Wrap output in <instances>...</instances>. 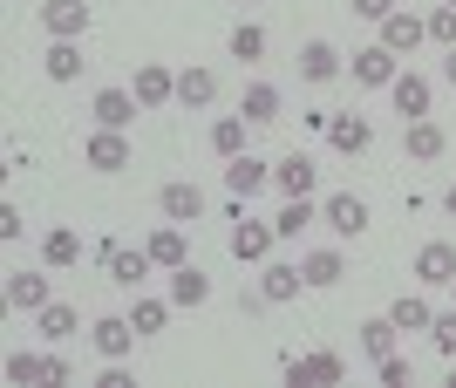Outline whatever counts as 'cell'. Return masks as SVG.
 Returning <instances> with one entry per match:
<instances>
[{
  "label": "cell",
  "instance_id": "6da1fadb",
  "mask_svg": "<svg viewBox=\"0 0 456 388\" xmlns=\"http://www.w3.org/2000/svg\"><path fill=\"white\" fill-rule=\"evenodd\" d=\"M7 382L14 388H35V382H55V388H69L76 382V368H69V361H61V354H7Z\"/></svg>",
  "mask_w": 456,
  "mask_h": 388
},
{
  "label": "cell",
  "instance_id": "7a4b0ae2",
  "mask_svg": "<svg viewBox=\"0 0 456 388\" xmlns=\"http://www.w3.org/2000/svg\"><path fill=\"white\" fill-rule=\"evenodd\" d=\"M273 246H280L273 218H239V225H232V259H239V266H266Z\"/></svg>",
  "mask_w": 456,
  "mask_h": 388
},
{
  "label": "cell",
  "instance_id": "3957f363",
  "mask_svg": "<svg viewBox=\"0 0 456 388\" xmlns=\"http://www.w3.org/2000/svg\"><path fill=\"white\" fill-rule=\"evenodd\" d=\"M347 76L362 82V89H388V82L402 76V55H395V48H381V41H368V48H354Z\"/></svg>",
  "mask_w": 456,
  "mask_h": 388
},
{
  "label": "cell",
  "instance_id": "277c9868",
  "mask_svg": "<svg viewBox=\"0 0 456 388\" xmlns=\"http://www.w3.org/2000/svg\"><path fill=\"white\" fill-rule=\"evenodd\" d=\"M89 341H95V354H102V361H130V348L143 341V334H136L130 313H102V320L89 327Z\"/></svg>",
  "mask_w": 456,
  "mask_h": 388
},
{
  "label": "cell",
  "instance_id": "5b68a950",
  "mask_svg": "<svg viewBox=\"0 0 456 388\" xmlns=\"http://www.w3.org/2000/svg\"><path fill=\"white\" fill-rule=\"evenodd\" d=\"M273 184V164L266 157H252V150H239V157H225V191L246 205V198H259Z\"/></svg>",
  "mask_w": 456,
  "mask_h": 388
},
{
  "label": "cell",
  "instance_id": "8992f818",
  "mask_svg": "<svg viewBox=\"0 0 456 388\" xmlns=\"http://www.w3.org/2000/svg\"><path fill=\"white\" fill-rule=\"evenodd\" d=\"M321 225L334 238H362L368 232V205L354 191H334V198H321Z\"/></svg>",
  "mask_w": 456,
  "mask_h": 388
},
{
  "label": "cell",
  "instance_id": "52a82bcc",
  "mask_svg": "<svg viewBox=\"0 0 456 388\" xmlns=\"http://www.w3.org/2000/svg\"><path fill=\"white\" fill-rule=\"evenodd\" d=\"M41 28H48V41H82L89 35V0H41Z\"/></svg>",
  "mask_w": 456,
  "mask_h": 388
},
{
  "label": "cell",
  "instance_id": "ba28073f",
  "mask_svg": "<svg viewBox=\"0 0 456 388\" xmlns=\"http://www.w3.org/2000/svg\"><path fill=\"white\" fill-rule=\"evenodd\" d=\"M388 102H395V117H402V123H416V117H429V102H436V89H429V76H416V69H402V76L388 82Z\"/></svg>",
  "mask_w": 456,
  "mask_h": 388
},
{
  "label": "cell",
  "instance_id": "9c48e42d",
  "mask_svg": "<svg viewBox=\"0 0 456 388\" xmlns=\"http://www.w3.org/2000/svg\"><path fill=\"white\" fill-rule=\"evenodd\" d=\"M130 96L143 102V109H164V102H177V76L164 69V61H136V82Z\"/></svg>",
  "mask_w": 456,
  "mask_h": 388
},
{
  "label": "cell",
  "instance_id": "30bf717a",
  "mask_svg": "<svg viewBox=\"0 0 456 388\" xmlns=\"http://www.w3.org/2000/svg\"><path fill=\"white\" fill-rule=\"evenodd\" d=\"M273 184H280L286 198H314V184H321V164L306 150H286L280 164H273Z\"/></svg>",
  "mask_w": 456,
  "mask_h": 388
},
{
  "label": "cell",
  "instance_id": "8fae6325",
  "mask_svg": "<svg viewBox=\"0 0 456 388\" xmlns=\"http://www.w3.org/2000/svg\"><path fill=\"white\" fill-rule=\"evenodd\" d=\"M102 266H110V279H116V287H143V279H151V266H157V259H151V246H110V253H102Z\"/></svg>",
  "mask_w": 456,
  "mask_h": 388
},
{
  "label": "cell",
  "instance_id": "7c38bea8",
  "mask_svg": "<svg viewBox=\"0 0 456 388\" xmlns=\"http://www.w3.org/2000/svg\"><path fill=\"white\" fill-rule=\"evenodd\" d=\"M422 41H429V20L409 14V7H395V14L381 20V48H395V55H416Z\"/></svg>",
  "mask_w": 456,
  "mask_h": 388
},
{
  "label": "cell",
  "instance_id": "4fadbf2b",
  "mask_svg": "<svg viewBox=\"0 0 456 388\" xmlns=\"http://www.w3.org/2000/svg\"><path fill=\"white\" fill-rule=\"evenodd\" d=\"M136 109H143V102H136L130 89H95V102H89L95 130H130V123H136Z\"/></svg>",
  "mask_w": 456,
  "mask_h": 388
},
{
  "label": "cell",
  "instance_id": "5bb4252c",
  "mask_svg": "<svg viewBox=\"0 0 456 388\" xmlns=\"http://www.w3.org/2000/svg\"><path fill=\"white\" fill-rule=\"evenodd\" d=\"M286 382L293 388H314V382H347V361L341 354H300V361H286Z\"/></svg>",
  "mask_w": 456,
  "mask_h": 388
},
{
  "label": "cell",
  "instance_id": "9a60e30c",
  "mask_svg": "<svg viewBox=\"0 0 456 388\" xmlns=\"http://www.w3.org/2000/svg\"><path fill=\"white\" fill-rule=\"evenodd\" d=\"M157 212L177 218V225H191V218H205V191H198L191 177H171V184L157 191Z\"/></svg>",
  "mask_w": 456,
  "mask_h": 388
},
{
  "label": "cell",
  "instance_id": "2e32d148",
  "mask_svg": "<svg viewBox=\"0 0 456 388\" xmlns=\"http://www.w3.org/2000/svg\"><path fill=\"white\" fill-rule=\"evenodd\" d=\"M456 279V246L450 238H429L416 253V287H450Z\"/></svg>",
  "mask_w": 456,
  "mask_h": 388
},
{
  "label": "cell",
  "instance_id": "e0dca14e",
  "mask_svg": "<svg viewBox=\"0 0 456 388\" xmlns=\"http://www.w3.org/2000/svg\"><path fill=\"white\" fill-rule=\"evenodd\" d=\"M82 157H89V171H130V136L123 130H95L89 143H82Z\"/></svg>",
  "mask_w": 456,
  "mask_h": 388
},
{
  "label": "cell",
  "instance_id": "ac0fdd59",
  "mask_svg": "<svg viewBox=\"0 0 456 388\" xmlns=\"http://www.w3.org/2000/svg\"><path fill=\"white\" fill-rule=\"evenodd\" d=\"M341 69H347V61H341V48H334V41H306V48H300V82H314V89H321V82H334Z\"/></svg>",
  "mask_w": 456,
  "mask_h": 388
},
{
  "label": "cell",
  "instance_id": "d6986e66",
  "mask_svg": "<svg viewBox=\"0 0 456 388\" xmlns=\"http://www.w3.org/2000/svg\"><path fill=\"white\" fill-rule=\"evenodd\" d=\"M300 287H306V272L293 266V259H266V266H259V293H266L273 307H280V300H293Z\"/></svg>",
  "mask_w": 456,
  "mask_h": 388
},
{
  "label": "cell",
  "instance_id": "ffe728a7",
  "mask_svg": "<svg viewBox=\"0 0 456 388\" xmlns=\"http://www.w3.org/2000/svg\"><path fill=\"white\" fill-rule=\"evenodd\" d=\"M327 143H334L341 157H362L368 143H375V123L368 117H327Z\"/></svg>",
  "mask_w": 456,
  "mask_h": 388
},
{
  "label": "cell",
  "instance_id": "44dd1931",
  "mask_svg": "<svg viewBox=\"0 0 456 388\" xmlns=\"http://www.w3.org/2000/svg\"><path fill=\"white\" fill-rule=\"evenodd\" d=\"M7 307H14V313H41V307H48V279L28 272V266L7 272Z\"/></svg>",
  "mask_w": 456,
  "mask_h": 388
},
{
  "label": "cell",
  "instance_id": "7402d4cb",
  "mask_svg": "<svg viewBox=\"0 0 456 388\" xmlns=\"http://www.w3.org/2000/svg\"><path fill=\"white\" fill-rule=\"evenodd\" d=\"M300 272H306V287H341V279H347V259L334 253V246H314V253L300 259Z\"/></svg>",
  "mask_w": 456,
  "mask_h": 388
},
{
  "label": "cell",
  "instance_id": "603a6c76",
  "mask_svg": "<svg viewBox=\"0 0 456 388\" xmlns=\"http://www.w3.org/2000/svg\"><path fill=\"white\" fill-rule=\"evenodd\" d=\"M41 259H48V266H82V232L76 225H48V238H41Z\"/></svg>",
  "mask_w": 456,
  "mask_h": 388
},
{
  "label": "cell",
  "instance_id": "cb8c5ba5",
  "mask_svg": "<svg viewBox=\"0 0 456 388\" xmlns=\"http://www.w3.org/2000/svg\"><path fill=\"white\" fill-rule=\"evenodd\" d=\"M143 246H151V259H157L164 272H177V266H184V225H177V218H171V225H157V232L143 238Z\"/></svg>",
  "mask_w": 456,
  "mask_h": 388
},
{
  "label": "cell",
  "instance_id": "d4e9b609",
  "mask_svg": "<svg viewBox=\"0 0 456 388\" xmlns=\"http://www.w3.org/2000/svg\"><path fill=\"white\" fill-rule=\"evenodd\" d=\"M205 300H211V279L184 259V266L171 272V307H205Z\"/></svg>",
  "mask_w": 456,
  "mask_h": 388
},
{
  "label": "cell",
  "instance_id": "484cf974",
  "mask_svg": "<svg viewBox=\"0 0 456 388\" xmlns=\"http://www.w3.org/2000/svg\"><path fill=\"white\" fill-rule=\"evenodd\" d=\"M306 225H321V205H314V198H286L280 218H273V232H280V238H300Z\"/></svg>",
  "mask_w": 456,
  "mask_h": 388
},
{
  "label": "cell",
  "instance_id": "4316f807",
  "mask_svg": "<svg viewBox=\"0 0 456 388\" xmlns=\"http://www.w3.org/2000/svg\"><path fill=\"white\" fill-rule=\"evenodd\" d=\"M41 69H48V82H76L82 76V41H48Z\"/></svg>",
  "mask_w": 456,
  "mask_h": 388
},
{
  "label": "cell",
  "instance_id": "83f0119b",
  "mask_svg": "<svg viewBox=\"0 0 456 388\" xmlns=\"http://www.w3.org/2000/svg\"><path fill=\"white\" fill-rule=\"evenodd\" d=\"M388 320H395L402 334H429V320H436V307H429L422 293H402L395 307H388Z\"/></svg>",
  "mask_w": 456,
  "mask_h": 388
},
{
  "label": "cell",
  "instance_id": "f1b7e54d",
  "mask_svg": "<svg viewBox=\"0 0 456 388\" xmlns=\"http://www.w3.org/2000/svg\"><path fill=\"white\" fill-rule=\"evenodd\" d=\"M402 143H409V157H443V123H429V117H416V123H402Z\"/></svg>",
  "mask_w": 456,
  "mask_h": 388
},
{
  "label": "cell",
  "instance_id": "f546056e",
  "mask_svg": "<svg viewBox=\"0 0 456 388\" xmlns=\"http://www.w3.org/2000/svg\"><path fill=\"white\" fill-rule=\"evenodd\" d=\"M239 117L246 123H280V89H273V82H252L246 102H239Z\"/></svg>",
  "mask_w": 456,
  "mask_h": 388
},
{
  "label": "cell",
  "instance_id": "4dcf8cb0",
  "mask_svg": "<svg viewBox=\"0 0 456 388\" xmlns=\"http://www.w3.org/2000/svg\"><path fill=\"white\" fill-rule=\"evenodd\" d=\"M211 96H218V76H211V69H184V76H177V102H184V109H205Z\"/></svg>",
  "mask_w": 456,
  "mask_h": 388
},
{
  "label": "cell",
  "instance_id": "1f68e13d",
  "mask_svg": "<svg viewBox=\"0 0 456 388\" xmlns=\"http://www.w3.org/2000/svg\"><path fill=\"white\" fill-rule=\"evenodd\" d=\"M354 334H362V348H368V354L381 361V354H395V334H402V327L388 320V313H375V320H362Z\"/></svg>",
  "mask_w": 456,
  "mask_h": 388
},
{
  "label": "cell",
  "instance_id": "d6a6232c",
  "mask_svg": "<svg viewBox=\"0 0 456 388\" xmlns=\"http://www.w3.org/2000/svg\"><path fill=\"white\" fill-rule=\"evenodd\" d=\"M225 48H232V61H259L266 55V28H259V20H239Z\"/></svg>",
  "mask_w": 456,
  "mask_h": 388
},
{
  "label": "cell",
  "instance_id": "836d02e7",
  "mask_svg": "<svg viewBox=\"0 0 456 388\" xmlns=\"http://www.w3.org/2000/svg\"><path fill=\"white\" fill-rule=\"evenodd\" d=\"M246 130H252L246 117H218V123H211V150H218V157H239V150H246Z\"/></svg>",
  "mask_w": 456,
  "mask_h": 388
},
{
  "label": "cell",
  "instance_id": "e575fe53",
  "mask_svg": "<svg viewBox=\"0 0 456 388\" xmlns=\"http://www.w3.org/2000/svg\"><path fill=\"white\" fill-rule=\"evenodd\" d=\"M130 320H136V334H164V320H171V300H143V293H136Z\"/></svg>",
  "mask_w": 456,
  "mask_h": 388
},
{
  "label": "cell",
  "instance_id": "d590c367",
  "mask_svg": "<svg viewBox=\"0 0 456 388\" xmlns=\"http://www.w3.org/2000/svg\"><path fill=\"white\" fill-rule=\"evenodd\" d=\"M35 320H41V334H48V341H69V334H76V307H55V300H48Z\"/></svg>",
  "mask_w": 456,
  "mask_h": 388
},
{
  "label": "cell",
  "instance_id": "8d00e7d4",
  "mask_svg": "<svg viewBox=\"0 0 456 388\" xmlns=\"http://www.w3.org/2000/svg\"><path fill=\"white\" fill-rule=\"evenodd\" d=\"M375 375H381L388 388H409V382H416V368H409L402 354H381V361H375Z\"/></svg>",
  "mask_w": 456,
  "mask_h": 388
},
{
  "label": "cell",
  "instance_id": "74e56055",
  "mask_svg": "<svg viewBox=\"0 0 456 388\" xmlns=\"http://www.w3.org/2000/svg\"><path fill=\"white\" fill-rule=\"evenodd\" d=\"M429 341H436V354L456 361V313H436V320H429Z\"/></svg>",
  "mask_w": 456,
  "mask_h": 388
},
{
  "label": "cell",
  "instance_id": "f35d334b",
  "mask_svg": "<svg viewBox=\"0 0 456 388\" xmlns=\"http://www.w3.org/2000/svg\"><path fill=\"white\" fill-rule=\"evenodd\" d=\"M429 41L456 48V7H436V14H429Z\"/></svg>",
  "mask_w": 456,
  "mask_h": 388
},
{
  "label": "cell",
  "instance_id": "ab89813d",
  "mask_svg": "<svg viewBox=\"0 0 456 388\" xmlns=\"http://www.w3.org/2000/svg\"><path fill=\"white\" fill-rule=\"evenodd\" d=\"M347 7H354V14H362V20H375V28H381V20H388V14H395V0H347Z\"/></svg>",
  "mask_w": 456,
  "mask_h": 388
},
{
  "label": "cell",
  "instance_id": "60d3db41",
  "mask_svg": "<svg viewBox=\"0 0 456 388\" xmlns=\"http://www.w3.org/2000/svg\"><path fill=\"white\" fill-rule=\"evenodd\" d=\"M95 388H130V368H123V361H110V368H102V382Z\"/></svg>",
  "mask_w": 456,
  "mask_h": 388
},
{
  "label": "cell",
  "instance_id": "b9f144b4",
  "mask_svg": "<svg viewBox=\"0 0 456 388\" xmlns=\"http://www.w3.org/2000/svg\"><path fill=\"white\" fill-rule=\"evenodd\" d=\"M443 82H450V89H456V48H450V55H443Z\"/></svg>",
  "mask_w": 456,
  "mask_h": 388
},
{
  "label": "cell",
  "instance_id": "7bdbcfd3",
  "mask_svg": "<svg viewBox=\"0 0 456 388\" xmlns=\"http://www.w3.org/2000/svg\"><path fill=\"white\" fill-rule=\"evenodd\" d=\"M443 212H450V218H456V184H450V191H443Z\"/></svg>",
  "mask_w": 456,
  "mask_h": 388
},
{
  "label": "cell",
  "instance_id": "ee69618b",
  "mask_svg": "<svg viewBox=\"0 0 456 388\" xmlns=\"http://www.w3.org/2000/svg\"><path fill=\"white\" fill-rule=\"evenodd\" d=\"M443 7H456V0H443Z\"/></svg>",
  "mask_w": 456,
  "mask_h": 388
},
{
  "label": "cell",
  "instance_id": "f6af8a7d",
  "mask_svg": "<svg viewBox=\"0 0 456 388\" xmlns=\"http://www.w3.org/2000/svg\"><path fill=\"white\" fill-rule=\"evenodd\" d=\"M450 293H456V279H450Z\"/></svg>",
  "mask_w": 456,
  "mask_h": 388
},
{
  "label": "cell",
  "instance_id": "bcb514c9",
  "mask_svg": "<svg viewBox=\"0 0 456 388\" xmlns=\"http://www.w3.org/2000/svg\"><path fill=\"white\" fill-rule=\"evenodd\" d=\"M450 382H456V375H450Z\"/></svg>",
  "mask_w": 456,
  "mask_h": 388
}]
</instances>
